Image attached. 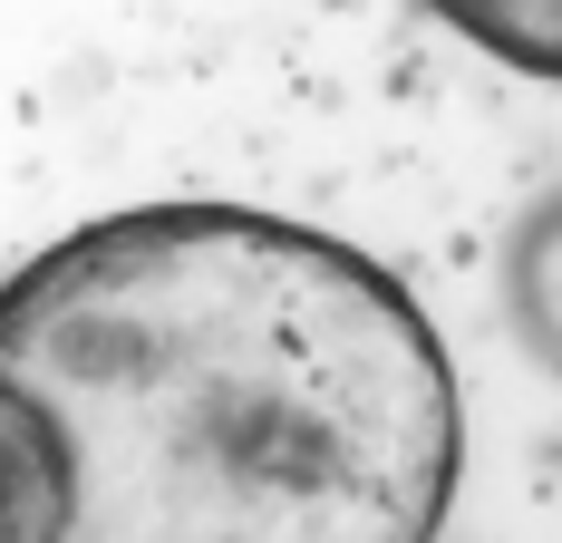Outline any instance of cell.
I'll return each instance as SVG.
<instances>
[{"label": "cell", "mask_w": 562, "mask_h": 543, "mask_svg": "<svg viewBox=\"0 0 562 543\" xmlns=\"http://www.w3.org/2000/svg\"><path fill=\"white\" fill-rule=\"evenodd\" d=\"M456 456L437 330L330 233L146 204L0 281V543H437Z\"/></svg>", "instance_id": "obj_1"}, {"label": "cell", "mask_w": 562, "mask_h": 543, "mask_svg": "<svg viewBox=\"0 0 562 543\" xmlns=\"http://www.w3.org/2000/svg\"><path fill=\"white\" fill-rule=\"evenodd\" d=\"M465 40H485L495 58H514V68H553L562 78V0L553 10H524V0H465V10H447Z\"/></svg>", "instance_id": "obj_2"}, {"label": "cell", "mask_w": 562, "mask_h": 543, "mask_svg": "<svg viewBox=\"0 0 562 543\" xmlns=\"http://www.w3.org/2000/svg\"><path fill=\"white\" fill-rule=\"evenodd\" d=\"M514 311L533 330V350L562 369V204L533 233H524V253H514Z\"/></svg>", "instance_id": "obj_3"}]
</instances>
